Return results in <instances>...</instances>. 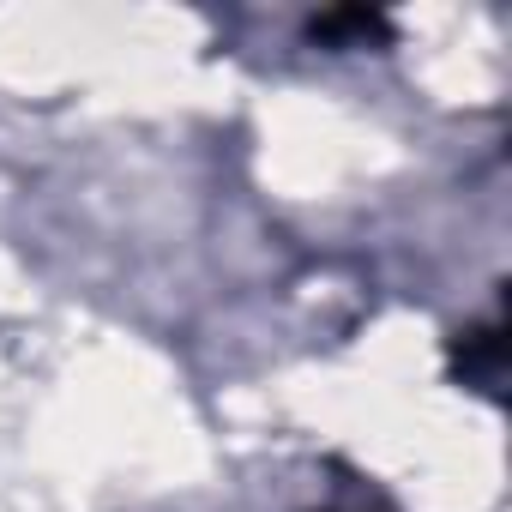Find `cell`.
<instances>
[{"mask_svg": "<svg viewBox=\"0 0 512 512\" xmlns=\"http://www.w3.org/2000/svg\"><path fill=\"white\" fill-rule=\"evenodd\" d=\"M314 43H380L386 37V19L368 13V7H338V13H320L308 25Z\"/></svg>", "mask_w": 512, "mask_h": 512, "instance_id": "obj_2", "label": "cell"}, {"mask_svg": "<svg viewBox=\"0 0 512 512\" xmlns=\"http://www.w3.org/2000/svg\"><path fill=\"white\" fill-rule=\"evenodd\" d=\"M500 368H506V332L500 326H470V332H458V344H452V374L464 380V386H476V392H500Z\"/></svg>", "mask_w": 512, "mask_h": 512, "instance_id": "obj_1", "label": "cell"}]
</instances>
